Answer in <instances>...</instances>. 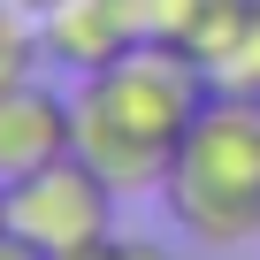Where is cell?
Wrapping results in <instances>:
<instances>
[{"label":"cell","mask_w":260,"mask_h":260,"mask_svg":"<svg viewBox=\"0 0 260 260\" xmlns=\"http://www.w3.org/2000/svg\"><path fill=\"white\" fill-rule=\"evenodd\" d=\"M0 237H8V184H0Z\"/></svg>","instance_id":"obj_11"},{"label":"cell","mask_w":260,"mask_h":260,"mask_svg":"<svg viewBox=\"0 0 260 260\" xmlns=\"http://www.w3.org/2000/svg\"><path fill=\"white\" fill-rule=\"evenodd\" d=\"M191 54L207 61L214 92H252L260 100V0H222L207 16V31L191 39Z\"/></svg>","instance_id":"obj_6"},{"label":"cell","mask_w":260,"mask_h":260,"mask_svg":"<svg viewBox=\"0 0 260 260\" xmlns=\"http://www.w3.org/2000/svg\"><path fill=\"white\" fill-rule=\"evenodd\" d=\"M0 260H46V252H39L31 237H16V230H8V237H0Z\"/></svg>","instance_id":"obj_10"},{"label":"cell","mask_w":260,"mask_h":260,"mask_svg":"<svg viewBox=\"0 0 260 260\" xmlns=\"http://www.w3.org/2000/svg\"><path fill=\"white\" fill-rule=\"evenodd\" d=\"M54 260H176V252L153 245V237H100V245H77V252H54Z\"/></svg>","instance_id":"obj_9"},{"label":"cell","mask_w":260,"mask_h":260,"mask_svg":"<svg viewBox=\"0 0 260 260\" xmlns=\"http://www.w3.org/2000/svg\"><path fill=\"white\" fill-rule=\"evenodd\" d=\"M77 153L122 191H161L169 184V161H176V138L191 130V115L214 100V77L191 46L176 39H138L122 61L77 77Z\"/></svg>","instance_id":"obj_1"},{"label":"cell","mask_w":260,"mask_h":260,"mask_svg":"<svg viewBox=\"0 0 260 260\" xmlns=\"http://www.w3.org/2000/svg\"><path fill=\"white\" fill-rule=\"evenodd\" d=\"M39 61H46L39 16H31V8H16V0H0V84H23V77H39Z\"/></svg>","instance_id":"obj_7"},{"label":"cell","mask_w":260,"mask_h":260,"mask_svg":"<svg viewBox=\"0 0 260 260\" xmlns=\"http://www.w3.org/2000/svg\"><path fill=\"white\" fill-rule=\"evenodd\" d=\"M161 199H169L176 230L199 245L260 237V100L252 92H214L191 115Z\"/></svg>","instance_id":"obj_2"},{"label":"cell","mask_w":260,"mask_h":260,"mask_svg":"<svg viewBox=\"0 0 260 260\" xmlns=\"http://www.w3.org/2000/svg\"><path fill=\"white\" fill-rule=\"evenodd\" d=\"M115 184L84 161V153H61L46 169H31L23 184H8V230L31 237L46 260L54 252H77V245H100L115 237Z\"/></svg>","instance_id":"obj_3"},{"label":"cell","mask_w":260,"mask_h":260,"mask_svg":"<svg viewBox=\"0 0 260 260\" xmlns=\"http://www.w3.org/2000/svg\"><path fill=\"white\" fill-rule=\"evenodd\" d=\"M39 39H46V61L69 69V77H92L107 61H122L130 46L146 39L138 8L130 0H54L39 16Z\"/></svg>","instance_id":"obj_5"},{"label":"cell","mask_w":260,"mask_h":260,"mask_svg":"<svg viewBox=\"0 0 260 260\" xmlns=\"http://www.w3.org/2000/svg\"><path fill=\"white\" fill-rule=\"evenodd\" d=\"M130 8H138L146 39H176V46H191V39L207 31V16L222 8V0H130Z\"/></svg>","instance_id":"obj_8"},{"label":"cell","mask_w":260,"mask_h":260,"mask_svg":"<svg viewBox=\"0 0 260 260\" xmlns=\"http://www.w3.org/2000/svg\"><path fill=\"white\" fill-rule=\"evenodd\" d=\"M61 153H77V100L39 77L0 84V184H23Z\"/></svg>","instance_id":"obj_4"},{"label":"cell","mask_w":260,"mask_h":260,"mask_svg":"<svg viewBox=\"0 0 260 260\" xmlns=\"http://www.w3.org/2000/svg\"><path fill=\"white\" fill-rule=\"evenodd\" d=\"M16 8H31V16H46V8H54V0H16Z\"/></svg>","instance_id":"obj_12"}]
</instances>
